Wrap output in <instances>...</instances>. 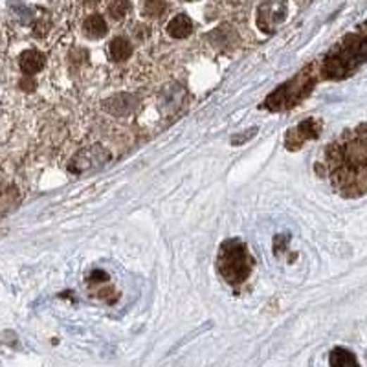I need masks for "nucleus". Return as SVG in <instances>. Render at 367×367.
<instances>
[{"mask_svg":"<svg viewBox=\"0 0 367 367\" xmlns=\"http://www.w3.org/2000/svg\"><path fill=\"white\" fill-rule=\"evenodd\" d=\"M288 13L287 0H263L257 6L256 24L263 33H274L285 23Z\"/></svg>","mask_w":367,"mask_h":367,"instance_id":"39448f33","label":"nucleus"},{"mask_svg":"<svg viewBox=\"0 0 367 367\" xmlns=\"http://www.w3.org/2000/svg\"><path fill=\"white\" fill-rule=\"evenodd\" d=\"M321 130V123L318 120H305L301 121L298 127H292V129L287 132V138H285V145L288 149H299L307 139L318 138Z\"/></svg>","mask_w":367,"mask_h":367,"instance_id":"423d86ee","label":"nucleus"},{"mask_svg":"<svg viewBox=\"0 0 367 367\" xmlns=\"http://www.w3.org/2000/svg\"><path fill=\"white\" fill-rule=\"evenodd\" d=\"M44 63H46V57L37 50H26L19 57V66L26 75L39 74L44 68Z\"/></svg>","mask_w":367,"mask_h":367,"instance_id":"6e6552de","label":"nucleus"},{"mask_svg":"<svg viewBox=\"0 0 367 367\" xmlns=\"http://www.w3.org/2000/svg\"><path fill=\"white\" fill-rule=\"evenodd\" d=\"M107 160H108L107 151L101 149L99 145H94V147L81 151V153L75 156L74 163L70 166V171L74 173L90 171V169H96L99 168V166H103Z\"/></svg>","mask_w":367,"mask_h":367,"instance_id":"0eeeda50","label":"nucleus"},{"mask_svg":"<svg viewBox=\"0 0 367 367\" xmlns=\"http://www.w3.org/2000/svg\"><path fill=\"white\" fill-rule=\"evenodd\" d=\"M168 11V0H145L144 15L149 19H160Z\"/></svg>","mask_w":367,"mask_h":367,"instance_id":"2eb2a0df","label":"nucleus"},{"mask_svg":"<svg viewBox=\"0 0 367 367\" xmlns=\"http://www.w3.org/2000/svg\"><path fill=\"white\" fill-rule=\"evenodd\" d=\"M217 270L220 278L230 285H241L250 278L254 270V257L247 244L239 239H228L218 248Z\"/></svg>","mask_w":367,"mask_h":367,"instance_id":"7ed1b4c3","label":"nucleus"},{"mask_svg":"<svg viewBox=\"0 0 367 367\" xmlns=\"http://www.w3.org/2000/svg\"><path fill=\"white\" fill-rule=\"evenodd\" d=\"M168 35L173 39H186L189 37L193 32V20L187 15L180 13L177 17H173L168 24Z\"/></svg>","mask_w":367,"mask_h":367,"instance_id":"9d476101","label":"nucleus"},{"mask_svg":"<svg viewBox=\"0 0 367 367\" xmlns=\"http://www.w3.org/2000/svg\"><path fill=\"white\" fill-rule=\"evenodd\" d=\"M132 51H135L132 42L127 41L125 37L112 39L111 44H108V56H111L112 61H116V63H123V61L130 59Z\"/></svg>","mask_w":367,"mask_h":367,"instance_id":"9b49d317","label":"nucleus"},{"mask_svg":"<svg viewBox=\"0 0 367 367\" xmlns=\"http://www.w3.org/2000/svg\"><path fill=\"white\" fill-rule=\"evenodd\" d=\"M329 363L335 367H345V366H358V360L351 351L342 347H336L329 356Z\"/></svg>","mask_w":367,"mask_h":367,"instance_id":"ddd939ff","label":"nucleus"},{"mask_svg":"<svg viewBox=\"0 0 367 367\" xmlns=\"http://www.w3.org/2000/svg\"><path fill=\"white\" fill-rule=\"evenodd\" d=\"M367 61V30L349 33L329 51L323 61L321 74L329 80L347 77Z\"/></svg>","mask_w":367,"mask_h":367,"instance_id":"f03ea898","label":"nucleus"},{"mask_svg":"<svg viewBox=\"0 0 367 367\" xmlns=\"http://www.w3.org/2000/svg\"><path fill=\"white\" fill-rule=\"evenodd\" d=\"M108 15H111L112 20H116V23H120V20H123L127 17V15L130 13V10H132V4H130L129 0H111L108 2Z\"/></svg>","mask_w":367,"mask_h":367,"instance_id":"4468645a","label":"nucleus"},{"mask_svg":"<svg viewBox=\"0 0 367 367\" xmlns=\"http://www.w3.org/2000/svg\"><path fill=\"white\" fill-rule=\"evenodd\" d=\"M325 166L332 186L342 195H363L367 191V125L347 132L330 145Z\"/></svg>","mask_w":367,"mask_h":367,"instance_id":"f257e3e1","label":"nucleus"},{"mask_svg":"<svg viewBox=\"0 0 367 367\" xmlns=\"http://www.w3.org/2000/svg\"><path fill=\"white\" fill-rule=\"evenodd\" d=\"M218 2H223L224 6H242L247 0H218Z\"/></svg>","mask_w":367,"mask_h":367,"instance_id":"dca6fc26","label":"nucleus"},{"mask_svg":"<svg viewBox=\"0 0 367 367\" xmlns=\"http://www.w3.org/2000/svg\"><path fill=\"white\" fill-rule=\"evenodd\" d=\"M83 32L89 39H103L108 33V24L103 15L94 13L85 19Z\"/></svg>","mask_w":367,"mask_h":367,"instance_id":"1a4fd4ad","label":"nucleus"},{"mask_svg":"<svg viewBox=\"0 0 367 367\" xmlns=\"http://www.w3.org/2000/svg\"><path fill=\"white\" fill-rule=\"evenodd\" d=\"M20 195H19V189L11 184H4V182H0V213H4V211H10V209L17 208L19 204Z\"/></svg>","mask_w":367,"mask_h":367,"instance_id":"f8f14e48","label":"nucleus"},{"mask_svg":"<svg viewBox=\"0 0 367 367\" xmlns=\"http://www.w3.org/2000/svg\"><path fill=\"white\" fill-rule=\"evenodd\" d=\"M312 74H314L312 66H307L305 70H301L288 83L281 85L274 94H270L265 101V107L270 108V111H283V108L294 107L314 87V75Z\"/></svg>","mask_w":367,"mask_h":367,"instance_id":"20e7f679","label":"nucleus"}]
</instances>
